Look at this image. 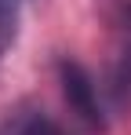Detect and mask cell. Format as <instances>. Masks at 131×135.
<instances>
[{"instance_id": "6da1fadb", "label": "cell", "mask_w": 131, "mask_h": 135, "mask_svg": "<svg viewBox=\"0 0 131 135\" xmlns=\"http://www.w3.org/2000/svg\"><path fill=\"white\" fill-rule=\"evenodd\" d=\"M62 91H66L69 110L77 113V120L84 124L87 132H98L102 128V110H98V95H95V84L84 73V66L62 62Z\"/></svg>"}, {"instance_id": "7a4b0ae2", "label": "cell", "mask_w": 131, "mask_h": 135, "mask_svg": "<svg viewBox=\"0 0 131 135\" xmlns=\"http://www.w3.org/2000/svg\"><path fill=\"white\" fill-rule=\"evenodd\" d=\"M0 135H66V128L51 113L37 110V106H22L0 120Z\"/></svg>"}, {"instance_id": "3957f363", "label": "cell", "mask_w": 131, "mask_h": 135, "mask_svg": "<svg viewBox=\"0 0 131 135\" xmlns=\"http://www.w3.org/2000/svg\"><path fill=\"white\" fill-rule=\"evenodd\" d=\"M15 37V15H11V7L0 0V51L7 47V40Z\"/></svg>"}]
</instances>
